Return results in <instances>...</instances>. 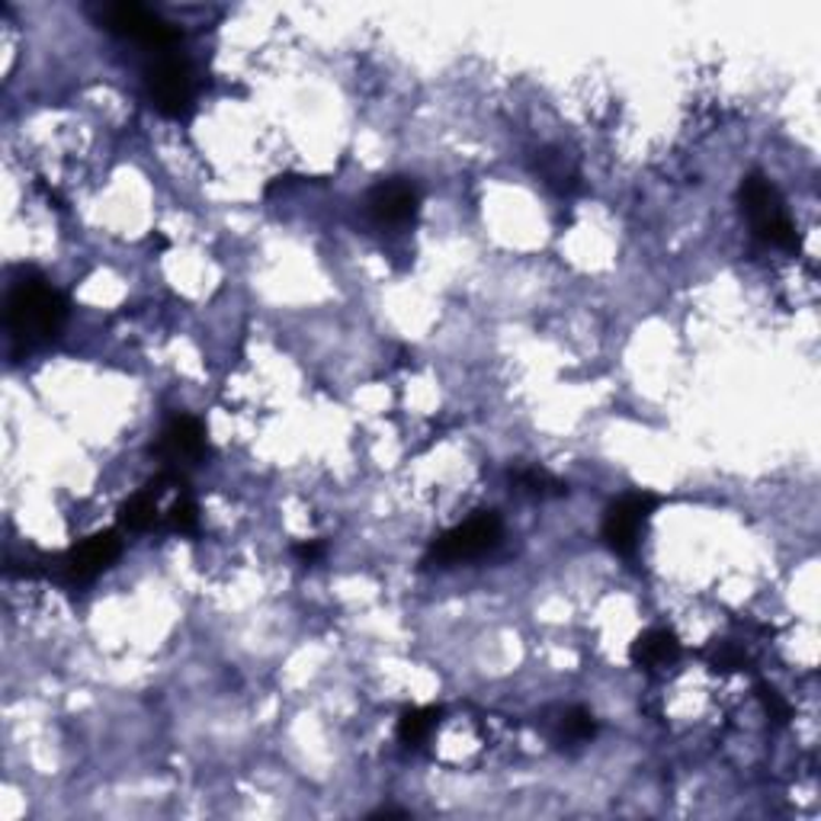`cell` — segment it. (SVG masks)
<instances>
[{
  "mask_svg": "<svg viewBox=\"0 0 821 821\" xmlns=\"http://www.w3.org/2000/svg\"><path fill=\"white\" fill-rule=\"evenodd\" d=\"M68 318V302L42 276L20 280L7 299V325L17 337H55Z\"/></svg>",
  "mask_w": 821,
  "mask_h": 821,
  "instance_id": "obj_1",
  "label": "cell"
},
{
  "mask_svg": "<svg viewBox=\"0 0 821 821\" xmlns=\"http://www.w3.org/2000/svg\"><path fill=\"white\" fill-rule=\"evenodd\" d=\"M738 199L745 206L757 238H764L767 244H777V248H796V225L786 216L780 189L774 187L767 177L747 174L742 180V189H738Z\"/></svg>",
  "mask_w": 821,
  "mask_h": 821,
  "instance_id": "obj_2",
  "label": "cell"
},
{
  "mask_svg": "<svg viewBox=\"0 0 821 821\" xmlns=\"http://www.w3.org/2000/svg\"><path fill=\"white\" fill-rule=\"evenodd\" d=\"M497 543H501V517L494 511H482L447 529L440 539H434L427 552V565H459V561L482 559Z\"/></svg>",
  "mask_w": 821,
  "mask_h": 821,
  "instance_id": "obj_3",
  "label": "cell"
},
{
  "mask_svg": "<svg viewBox=\"0 0 821 821\" xmlns=\"http://www.w3.org/2000/svg\"><path fill=\"white\" fill-rule=\"evenodd\" d=\"M652 507H655L652 494H633V497H623L613 507H606V517H603L606 546L620 556H635L638 543H642V529L652 517Z\"/></svg>",
  "mask_w": 821,
  "mask_h": 821,
  "instance_id": "obj_4",
  "label": "cell"
},
{
  "mask_svg": "<svg viewBox=\"0 0 821 821\" xmlns=\"http://www.w3.org/2000/svg\"><path fill=\"white\" fill-rule=\"evenodd\" d=\"M149 84L151 103L164 116H187L189 103H193V80H189V68L180 58H157L145 75Z\"/></svg>",
  "mask_w": 821,
  "mask_h": 821,
  "instance_id": "obj_5",
  "label": "cell"
},
{
  "mask_svg": "<svg viewBox=\"0 0 821 821\" xmlns=\"http://www.w3.org/2000/svg\"><path fill=\"white\" fill-rule=\"evenodd\" d=\"M119 552H122V543L112 529L94 533L84 543H77L75 549L62 559V574L72 584H90L100 571H107L112 561L119 559Z\"/></svg>",
  "mask_w": 821,
  "mask_h": 821,
  "instance_id": "obj_6",
  "label": "cell"
},
{
  "mask_svg": "<svg viewBox=\"0 0 821 821\" xmlns=\"http://www.w3.org/2000/svg\"><path fill=\"white\" fill-rule=\"evenodd\" d=\"M107 26H110L112 33H119V36H129V39H139V42H145V45H167V42H174V30L157 17V13H151L149 7H142V3H112L107 7Z\"/></svg>",
  "mask_w": 821,
  "mask_h": 821,
  "instance_id": "obj_7",
  "label": "cell"
},
{
  "mask_svg": "<svg viewBox=\"0 0 821 821\" xmlns=\"http://www.w3.org/2000/svg\"><path fill=\"white\" fill-rule=\"evenodd\" d=\"M151 452H157L167 462H196V459H202L209 452L206 430H202V424L196 417L180 414V417H174L167 424V430L161 434L157 447H151Z\"/></svg>",
  "mask_w": 821,
  "mask_h": 821,
  "instance_id": "obj_8",
  "label": "cell"
},
{
  "mask_svg": "<svg viewBox=\"0 0 821 821\" xmlns=\"http://www.w3.org/2000/svg\"><path fill=\"white\" fill-rule=\"evenodd\" d=\"M417 202H420V189L414 187L410 180H405V177L382 180L370 193V212L385 225L408 222L410 216L417 212Z\"/></svg>",
  "mask_w": 821,
  "mask_h": 821,
  "instance_id": "obj_9",
  "label": "cell"
},
{
  "mask_svg": "<svg viewBox=\"0 0 821 821\" xmlns=\"http://www.w3.org/2000/svg\"><path fill=\"white\" fill-rule=\"evenodd\" d=\"M680 658V642L668 630H648L633 645V661L638 668H665Z\"/></svg>",
  "mask_w": 821,
  "mask_h": 821,
  "instance_id": "obj_10",
  "label": "cell"
},
{
  "mask_svg": "<svg viewBox=\"0 0 821 821\" xmlns=\"http://www.w3.org/2000/svg\"><path fill=\"white\" fill-rule=\"evenodd\" d=\"M536 171L543 174V180L559 193H571L578 189V167L561 154V151L546 149L536 157Z\"/></svg>",
  "mask_w": 821,
  "mask_h": 821,
  "instance_id": "obj_11",
  "label": "cell"
},
{
  "mask_svg": "<svg viewBox=\"0 0 821 821\" xmlns=\"http://www.w3.org/2000/svg\"><path fill=\"white\" fill-rule=\"evenodd\" d=\"M119 523L129 533H145L157 523V494L154 491H139L119 507Z\"/></svg>",
  "mask_w": 821,
  "mask_h": 821,
  "instance_id": "obj_12",
  "label": "cell"
},
{
  "mask_svg": "<svg viewBox=\"0 0 821 821\" xmlns=\"http://www.w3.org/2000/svg\"><path fill=\"white\" fill-rule=\"evenodd\" d=\"M437 722H440V710H434V707L430 710H408L398 719V738L405 745H417L434 732Z\"/></svg>",
  "mask_w": 821,
  "mask_h": 821,
  "instance_id": "obj_13",
  "label": "cell"
},
{
  "mask_svg": "<svg viewBox=\"0 0 821 821\" xmlns=\"http://www.w3.org/2000/svg\"><path fill=\"white\" fill-rule=\"evenodd\" d=\"M511 479H514V485L521 488V491L536 494V497H549V494H565L568 491V485H561L559 479H552L543 469H514Z\"/></svg>",
  "mask_w": 821,
  "mask_h": 821,
  "instance_id": "obj_14",
  "label": "cell"
},
{
  "mask_svg": "<svg viewBox=\"0 0 821 821\" xmlns=\"http://www.w3.org/2000/svg\"><path fill=\"white\" fill-rule=\"evenodd\" d=\"M561 732H565L568 742H588V738L598 735V722L588 710H571L565 712V719H561Z\"/></svg>",
  "mask_w": 821,
  "mask_h": 821,
  "instance_id": "obj_15",
  "label": "cell"
},
{
  "mask_svg": "<svg viewBox=\"0 0 821 821\" xmlns=\"http://www.w3.org/2000/svg\"><path fill=\"white\" fill-rule=\"evenodd\" d=\"M167 526L177 529V533H196V526H199L196 504H193L189 497H180V501L171 507V514H167Z\"/></svg>",
  "mask_w": 821,
  "mask_h": 821,
  "instance_id": "obj_16",
  "label": "cell"
},
{
  "mask_svg": "<svg viewBox=\"0 0 821 821\" xmlns=\"http://www.w3.org/2000/svg\"><path fill=\"white\" fill-rule=\"evenodd\" d=\"M757 697H760V703H764V710H767L770 719H777V722H786V719H789V703H786L774 687L757 683Z\"/></svg>",
  "mask_w": 821,
  "mask_h": 821,
  "instance_id": "obj_17",
  "label": "cell"
},
{
  "mask_svg": "<svg viewBox=\"0 0 821 821\" xmlns=\"http://www.w3.org/2000/svg\"><path fill=\"white\" fill-rule=\"evenodd\" d=\"M745 652H738V648H732V645H722L719 648V655L712 658V665H715V671H742L745 668Z\"/></svg>",
  "mask_w": 821,
  "mask_h": 821,
  "instance_id": "obj_18",
  "label": "cell"
},
{
  "mask_svg": "<svg viewBox=\"0 0 821 821\" xmlns=\"http://www.w3.org/2000/svg\"><path fill=\"white\" fill-rule=\"evenodd\" d=\"M296 556L311 565V561H318L325 556V546H321V543H299V546H296Z\"/></svg>",
  "mask_w": 821,
  "mask_h": 821,
  "instance_id": "obj_19",
  "label": "cell"
}]
</instances>
